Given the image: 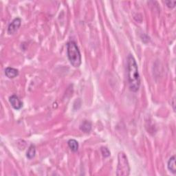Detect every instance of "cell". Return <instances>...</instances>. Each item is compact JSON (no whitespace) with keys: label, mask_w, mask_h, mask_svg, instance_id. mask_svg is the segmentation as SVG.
<instances>
[{"label":"cell","mask_w":176,"mask_h":176,"mask_svg":"<svg viewBox=\"0 0 176 176\" xmlns=\"http://www.w3.org/2000/svg\"><path fill=\"white\" fill-rule=\"evenodd\" d=\"M127 75L130 90L136 92L141 86V78L136 61L132 54H129L127 57Z\"/></svg>","instance_id":"cell-1"},{"label":"cell","mask_w":176,"mask_h":176,"mask_svg":"<svg viewBox=\"0 0 176 176\" xmlns=\"http://www.w3.org/2000/svg\"><path fill=\"white\" fill-rule=\"evenodd\" d=\"M67 54L72 66L79 67L81 64V55L76 42L72 41L67 44Z\"/></svg>","instance_id":"cell-2"},{"label":"cell","mask_w":176,"mask_h":176,"mask_svg":"<svg viewBox=\"0 0 176 176\" xmlns=\"http://www.w3.org/2000/svg\"><path fill=\"white\" fill-rule=\"evenodd\" d=\"M118 162L117 167L116 175L119 176H127L129 175L130 168L127 158L123 152L118 154Z\"/></svg>","instance_id":"cell-3"},{"label":"cell","mask_w":176,"mask_h":176,"mask_svg":"<svg viewBox=\"0 0 176 176\" xmlns=\"http://www.w3.org/2000/svg\"><path fill=\"white\" fill-rule=\"evenodd\" d=\"M21 20L20 18H15L11 24H9L8 27V33L9 35H13L18 30L21 25Z\"/></svg>","instance_id":"cell-4"},{"label":"cell","mask_w":176,"mask_h":176,"mask_svg":"<svg viewBox=\"0 0 176 176\" xmlns=\"http://www.w3.org/2000/svg\"><path fill=\"white\" fill-rule=\"evenodd\" d=\"M10 103L11 104L12 107L16 110L20 109L23 107V103L21 100L19 99V98L16 95H12L9 98Z\"/></svg>","instance_id":"cell-5"},{"label":"cell","mask_w":176,"mask_h":176,"mask_svg":"<svg viewBox=\"0 0 176 176\" xmlns=\"http://www.w3.org/2000/svg\"><path fill=\"white\" fill-rule=\"evenodd\" d=\"M5 74L9 79H14V78L17 77L19 74L18 70L15 69V68L8 67L6 68L5 70Z\"/></svg>","instance_id":"cell-6"},{"label":"cell","mask_w":176,"mask_h":176,"mask_svg":"<svg viewBox=\"0 0 176 176\" xmlns=\"http://www.w3.org/2000/svg\"><path fill=\"white\" fill-rule=\"evenodd\" d=\"M167 167L169 170L173 174H175L176 173V166H175V156L174 155L169 158L167 164Z\"/></svg>","instance_id":"cell-7"},{"label":"cell","mask_w":176,"mask_h":176,"mask_svg":"<svg viewBox=\"0 0 176 176\" xmlns=\"http://www.w3.org/2000/svg\"><path fill=\"white\" fill-rule=\"evenodd\" d=\"M67 145L72 151L76 152L78 151V149H79V143H78L76 140H70V141L67 142Z\"/></svg>","instance_id":"cell-8"},{"label":"cell","mask_w":176,"mask_h":176,"mask_svg":"<svg viewBox=\"0 0 176 176\" xmlns=\"http://www.w3.org/2000/svg\"><path fill=\"white\" fill-rule=\"evenodd\" d=\"M80 128L85 133H89L91 131V129H92V124L87 121V120H85L81 125Z\"/></svg>","instance_id":"cell-9"},{"label":"cell","mask_w":176,"mask_h":176,"mask_svg":"<svg viewBox=\"0 0 176 176\" xmlns=\"http://www.w3.org/2000/svg\"><path fill=\"white\" fill-rule=\"evenodd\" d=\"M36 154V148H35V146L32 145L30 146V147H29L28 151L26 153V156L28 159H32L35 158Z\"/></svg>","instance_id":"cell-10"},{"label":"cell","mask_w":176,"mask_h":176,"mask_svg":"<svg viewBox=\"0 0 176 176\" xmlns=\"http://www.w3.org/2000/svg\"><path fill=\"white\" fill-rule=\"evenodd\" d=\"M100 151H101L103 155L105 158L109 157L110 155V151H109V149H107V147H102L101 149H100Z\"/></svg>","instance_id":"cell-11"},{"label":"cell","mask_w":176,"mask_h":176,"mask_svg":"<svg viewBox=\"0 0 176 176\" xmlns=\"http://www.w3.org/2000/svg\"><path fill=\"white\" fill-rule=\"evenodd\" d=\"M165 4H167V6H168L169 8H174L175 6L176 1H168V2H165Z\"/></svg>","instance_id":"cell-12"}]
</instances>
